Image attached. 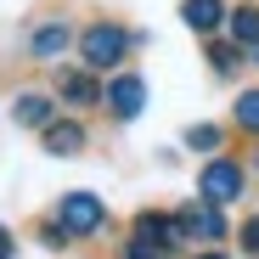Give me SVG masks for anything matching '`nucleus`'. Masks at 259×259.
Listing matches in <instances>:
<instances>
[{"label":"nucleus","instance_id":"obj_1","mask_svg":"<svg viewBox=\"0 0 259 259\" xmlns=\"http://www.w3.org/2000/svg\"><path fill=\"white\" fill-rule=\"evenodd\" d=\"M57 220L68 226V237H91V231H102L107 208H102V197H96V192H68V197H62V208H57Z\"/></svg>","mask_w":259,"mask_h":259},{"label":"nucleus","instance_id":"obj_2","mask_svg":"<svg viewBox=\"0 0 259 259\" xmlns=\"http://www.w3.org/2000/svg\"><path fill=\"white\" fill-rule=\"evenodd\" d=\"M124 46H130V34H124V28H113V23H96V28H84V39H79V51H84V68H118Z\"/></svg>","mask_w":259,"mask_h":259},{"label":"nucleus","instance_id":"obj_3","mask_svg":"<svg viewBox=\"0 0 259 259\" xmlns=\"http://www.w3.org/2000/svg\"><path fill=\"white\" fill-rule=\"evenodd\" d=\"M197 192H203V203H231V197H242V169H237L231 158H214V163L203 169Z\"/></svg>","mask_w":259,"mask_h":259},{"label":"nucleus","instance_id":"obj_4","mask_svg":"<svg viewBox=\"0 0 259 259\" xmlns=\"http://www.w3.org/2000/svg\"><path fill=\"white\" fill-rule=\"evenodd\" d=\"M175 226H181V237H203V242L226 237V220H220V203H192V208H181V214H175Z\"/></svg>","mask_w":259,"mask_h":259},{"label":"nucleus","instance_id":"obj_5","mask_svg":"<svg viewBox=\"0 0 259 259\" xmlns=\"http://www.w3.org/2000/svg\"><path fill=\"white\" fill-rule=\"evenodd\" d=\"M102 102H107L118 118H136V113H141V102H147V84H141L136 73H124V79H113V84H107V96H102Z\"/></svg>","mask_w":259,"mask_h":259},{"label":"nucleus","instance_id":"obj_6","mask_svg":"<svg viewBox=\"0 0 259 259\" xmlns=\"http://www.w3.org/2000/svg\"><path fill=\"white\" fill-rule=\"evenodd\" d=\"M68 46H73V28H68V23H46V28L34 34V57H39V62H57Z\"/></svg>","mask_w":259,"mask_h":259},{"label":"nucleus","instance_id":"obj_7","mask_svg":"<svg viewBox=\"0 0 259 259\" xmlns=\"http://www.w3.org/2000/svg\"><path fill=\"white\" fill-rule=\"evenodd\" d=\"M181 17H186V28L214 34V28L226 23V6H220V0H186V6H181Z\"/></svg>","mask_w":259,"mask_h":259},{"label":"nucleus","instance_id":"obj_8","mask_svg":"<svg viewBox=\"0 0 259 259\" xmlns=\"http://www.w3.org/2000/svg\"><path fill=\"white\" fill-rule=\"evenodd\" d=\"M84 147V130L73 124V118H62V124H46V152H57V158H73Z\"/></svg>","mask_w":259,"mask_h":259},{"label":"nucleus","instance_id":"obj_9","mask_svg":"<svg viewBox=\"0 0 259 259\" xmlns=\"http://www.w3.org/2000/svg\"><path fill=\"white\" fill-rule=\"evenodd\" d=\"M12 118H17L23 130H46V124H51V102L39 96V91H23L17 107H12Z\"/></svg>","mask_w":259,"mask_h":259},{"label":"nucleus","instance_id":"obj_10","mask_svg":"<svg viewBox=\"0 0 259 259\" xmlns=\"http://www.w3.org/2000/svg\"><path fill=\"white\" fill-rule=\"evenodd\" d=\"M57 91H62V96H68L73 107H91V102H102V91H96V79H91V73H73V68H68V73L57 79Z\"/></svg>","mask_w":259,"mask_h":259},{"label":"nucleus","instance_id":"obj_11","mask_svg":"<svg viewBox=\"0 0 259 259\" xmlns=\"http://www.w3.org/2000/svg\"><path fill=\"white\" fill-rule=\"evenodd\" d=\"M136 231H141V237H152V242H163V248L181 237V226L169 220V214H141V226H136Z\"/></svg>","mask_w":259,"mask_h":259},{"label":"nucleus","instance_id":"obj_12","mask_svg":"<svg viewBox=\"0 0 259 259\" xmlns=\"http://www.w3.org/2000/svg\"><path fill=\"white\" fill-rule=\"evenodd\" d=\"M231 34H237V46H259V12L253 6H237L231 12Z\"/></svg>","mask_w":259,"mask_h":259},{"label":"nucleus","instance_id":"obj_13","mask_svg":"<svg viewBox=\"0 0 259 259\" xmlns=\"http://www.w3.org/2000/svg\"><path fill=\"white\" fill-rule=\"evenodd\" d=\"M237 124H242V130H259V91H242V102H237Z\"/></svg>","mask_w":259,"mask_h":259},{"label":"nucleus","instance_id":"obj_14","mask_svg":"<svg viewBox=\"0 0 259 259\" xmlns=\"http://www.w3.org/2000/svg\"><path fill=\"white\" fill-rule=\"evenodd\" d=\"M118 259H163V242H152V237H136Z\"/></svg>","mask_w":259,"mask_h":259},{"label":"nucleus","instance_id":"obj_15","mask_svg":"<svg viewBox=\"0 0 259 259\" xmlns=\"http://www.w3.org/2000/svg\"><path fill=\"white\" fill-rule=\"evenodd\" d=\"M186 147H197V152L220 147V130H214V124H197V130H186Z\"/></svg>","mask_w":259,"mask_h":259},{"label":"nucleus","instance_id":"obj_16","mask_svg":"<svg viewBox=\"0 0 259 259\" xmlns=\"http://www.w3.org/2000/svg\"><path fill=\"white\" fill-rule=\"evenodd\" d=\"M208 57H214V73H231L237 68V46H214Z\"/></svg>","mask_w":259,"mask_h":259},{"label":"nucleus","instance_id":"obj_17","mask_svg":"<svg viewBox=\"0 0 259 259\" xmlns=\"http://www.w3.org/2000/svg\"><path fill=\"white\" fill-rule=\"evenodd\" d=\"M242 248H248V253H259V220H248V226H242Z\"/></svg>","mask_w":259,"mask_h":259},{"label":"nucleus","instance_id":"obj_18","mask_svg":"<svg viewBox=\"0 0 259 259\" xmlns=\"http://www.w3.org/2000/svg\"><path fill=\"white\" fill-rule=\"evenodd\" d=\"M0 259H12V237L6 231H0Z\"/></svg>","mask_w":259,"mask_h":259},{"label":"nucleus","instance_id":"obj_19","mask_svg":"<svg viewBox=\"0 0 259 259\" xmlns=\"http://www.w3.org/2000/svg\"><path fill=\"white\" fill-rule=\"evenodd\" d=\"M203 259H226V253H203Z\"/></svg>","mask_w":259,"mask_h":259},{"label":"nucleus","instance_id":"obj_20","mask_svg":"<svg viewBox=\"0 0 259 259\" xmlns=\"http://www.w3.org/2000/svg\"><path fill=\"white\" fill-rule=\"evenodd\" d=\"M253 163H259V158H253Z\"/></svg>","mask_w":259,"mask_h":259}]
</instances>
